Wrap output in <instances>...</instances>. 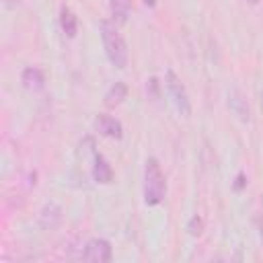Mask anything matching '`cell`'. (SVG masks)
<instances>
[{
	"mask_svg": "<svg viewBox=\"0 0 263 263\" xmlns=\"http://www.w3.org/2000/svg\"><path fill=\"white\" fill-rule=\"evenodd\" d=\"M21 80H23V84H25L29 90H39V88L43 86V74H41V70H37V68H25Z\"/></svg>",
	"mask_w": 263,
	"mask_h": 263,
	"instance_id": "8",
	"label": "cell"
},
{
	"mask_svg": "<svg viewBox=\"0 0 263 263\" xmlns=\"http://www.w3.org/2000/svg\"><path fill=\"white\" fill-rule=\"evenodd\" d=\"M109 4H111L113 18L117 23H125L129 16V10H132V0H109Z\"/></svg>",
	"mask_w": 263,
	"mask_h": 263,
	"instance_id": "9",
	"label": "cell"
},
{
	"mask_svg": "<svg viewBox=\"0 0 263 263\" xmlns=\"http://www.w3.org/2000/svg\"><path fill=\"white\" fill-rule=\"evenodd\" d=\"M230 107H232V111H234L240 119H249V107H247L245 101L238 97V92H232V95H230Z\"/></svg>",
	"mask_w": 263,
	"mask_h": 263,
	"instance_id": "11",
	"label": "cell"
},
{
	"mask_svg": "<svg viewBox=\"0 0 263 263\" xmlns=\"http://www.w3.org/2000/svg\"><path fill=\"white\" fill-rule=\"evenodd\" d=\"M249 2H253V4H257V2H259V0H249Z\"/></svg>",
	"mask_w": 263,
	"mask_h": 263,
	"instance_id": "15",
	"label": "cell"
},
{
	"mask_svg": "<svg viewBox=\"0 0 263 263\" xmlns=\"http://www.w3.org/2000/svg\"><path fill=\"white\" fill-rule=\"evenodd\" d=\"M60 25H62V31H64L68 37H74V35H76L78 18H76V14H74L68 6H64L62 12H60Z\"/></svg>",
	"mask_w": 263,
	"mask_h": 263,
	"instance_id": "7",
	"label": "cell"
},
{
	"mask_svg": "<svg viewBox=\"0 0 263 263\" xmlns=\"http://www.w3.org/2000/svg\"><path fill=\"white\" fill-rule=\"evenodd\" d=\"M82 259L84 261H95V263L111 261V245L105 238H92V240L86 242Z\"/></svg>",
	"mask_w": 263,
	"mask_h": 263,
	"instance_id": "4",
	"label": "cell"
},
{
	"mask_svg": "<svg viewBox=\"0 0 263 263\" xmlns=\"http://www.w3.org/2000/svg\"><path fill=\"white\" fill-rule=\"evenodd\" d=\"M95 127H97L99 134H103V136H107V138L119 140V138L123 136L121 123H119L115 117H111V115H99V117L95 119Z\"/></svg>",
	"mask_w": 263,
	"mask_h": 263,
	"instance_id": "5",
	"label": "cell"
},
{
	"mask_svg": "<svg viewBox=\"0 0 263 263\" xmlns=\"http://www.w3.org/2000/svg\"><path fill=\"white\" fill-rule=\"evenodd\" d=\"M187 230H189L191 234H199V232H201V220H199L197 216H193V218L189 220V224H187Z\"/></svg>",
	"mask_w": 263,
	"mask_h": 263,
	"instance_id": "12",
	"label": "cell"
},
{
	"mask_svg": "<svg viewBox=\"0 0 263 263\" xmlns=\"http://www.w3.org/2000/svg\"><path fill=\"white\" fill-rule=\"evenodd\" d=\"M164 84H166L168 97H171L173 105L177 107V111L187 117V115L191 113V103H189V95H187V90H185L181 78H179L173 70H166V74H164Z\"/></svg>",
	"mask_w": 263,
	"mask_h": 263,
	"instance_id": "3",
	"label": "cell"
},
{
	"mask_svg": "<svg viewBox=\"0 0 263 263\" xmlns=\"http://www.w3.org/2000/svg\"><path fill=\"white\" fill-rule=\"evenodd\" d=\"M125 92H127L125 84H123V82H115V84L107 90V95H105V103H107V107H115V105H119V103L125 99Z\"/></svg>",
	"mask_w": 263,
	"mask_h": 263,
	"instance_id": "10",
	"label": "cell"
},
{
	"mask_svg": "<svg viewBox=\"0 0 263 263\" xmlns=\"http://www.w3.org/2000/svg\"><path fill=\"white\" fill-rule=\"evenodd\" d=\"M142 2H144V4L148 6V8H152V6H156V0H142Z\"/></svg>",
	"mask_w": 263,
	"mask_h": 263,
	"instance_id": "13",
	"label": "cell"
},
{
	"mask_svg": "<svg viewBox=\"0 0 263 263\" xmlns=\"http://www.w3.org/2000/svg\"><path fill=\"white\" fill-rule=\"evenodd\" d=\"M92 179H95L97 183H111V179H113V168H111V164L105 160V156H101V154L95 156Z\"/></svg>",
	"mask_w": 263,
	"mask_h": 263,
	"instance_id": "6",
	"label": "cell"
},
{
	"mask_svg": "<svg viewBox=\"0 0 263 263\" xmlns=\"http://www.w3.org/2000/svg\"><path fill=\"white\" fill-rule=\"evenodd\" d=\"M101 39H103L105 53H107L109 62L115 68H125L127 66V45L113 21H101Z\"/></svg>",
	"mask_w": 263,
	"mask_h": 263,
	"instance_id": "1",
	"label": "cell"
},
{
	"mask_svg": "<svg viewBox=\"0 0 263 263\" xmlns=\"http://www.w3.org/2000/svg\"><path fill=\"white\" fill-rule=\"evenodd\" d=\"M236 181H238V183H236V189H240V187H242V181H245V177H242V175H238V179H236Z\"/></svg>",
	"mask_w": 263,
	"mask_h": 263,
	"instance_id": "14",
	"label": "cell"
},
{
	"mask_svg": "<svg viewBox=\"0 0 263 263\" xmlns=\"http://www.w3.org/2000/svg\"><path fill=\"white\" fill-rule=\"evenodd\" d=\"M166 181L156 158H148L144 164V201L146 205H158L164 199Z\"/></svg>",
	"mask_w": 263,
	"mask_h": 263,
	"instance_id": "2",
	"label": "cell"
}]
</instances>
